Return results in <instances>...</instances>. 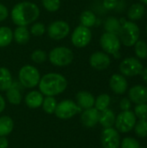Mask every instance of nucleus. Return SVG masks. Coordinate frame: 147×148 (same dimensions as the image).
<instances>
[{"label":"nucleus","mask_w":147,"mask_h":148,"mask_svg":"<svg viewBox=\"0 0 147 148\" xmlns=\"http://www.w3.org/2000/svg\"><path fill=\"white\" fill-rule=\"evenodd\" d=\"M12 23L16 26H28L40 16L39 7L33 2L23 1L16 3L10 13Z\"/></svg>","instance_id":"obj_1"},{"label":"nucleus","mask_w":147,"mask_h":148,"mask_svg":"<svg viewBox=\"0 0 147 148\" xmlns=\"http://www.w3.org/2000/svg\"><path fill=\"white\" fill-rule=\"evenodd\" d=\"M68 87L66 77L59 73H48L41 76L39 91L45 96H55L63 93Z\"/></svg>","instance_id":"obj_2"},{"label":"nucleus","mask_w":147,"mask_h":148,"mask_svg":"<svg viewBox=\"0 0 147 148\" xmlns=\"http://www.w3.org/2000/svg\"><path fill=\"white\" fill-rule=\"evenodd\" d=\"M139 28L135 23L132 21H124L123 23H121L118 36L123 45L126 47L133 46L139 40Z\"/></svg>","instance_id":"obj_3"},{"label":"nucleus","mask_w":147,"mask_h":148,"mask_svg":"<svg viewBox=\"0 0 147 148\" xmlns=\"http://www.w3.org/2000/svg\"><path fill=\"white\" fill-rule=\"evenodd\" d=\"M48 58L50 63L56 67H66L70 65L74 61V52L68 47L57 46L53 48Z\"/></svg>","instance_id":"obj_4"},{"label":"nucleus","mask_w":147,"mask_h":148,"mask_svg":"<svg viewBox=\"0 0 147 148\" xmlns=\"http://www.w3.org/2000/svg\"><path fill=\"white\" fill-rule=\"evenodd\" d=\"M41 79L39 70L33 65H24L18 72V80L20 84L26 88H34L38 86Z\"/></svg>","instance_id":"obj_5"},{"label":"nucleus","mask_w":147,"mask_h":148,"mask_svg":"<svg viewBox=\"0 0 147 148\" xmlns=\"http://www.w3.org/2000/svg\"><path fill=\"white\" fill-rule=\"evenodd\" d=\"M100 44L105 53L113 55L114 57H120V49L121 42L118 35L109 32H105L100 38Z\"/></svg>","instance_id":"obj_6"},{"label":"nucleus","mask_w":147,"mask_h":148,"mask_svg":"<svg viewBox=\"0 0 147 148\" xmlns=\"http://www.w3.org/2000/svg\"><path fill=\"white\" fill-rule=\"evenodd\" d=\"M48 36L55 41L66 38L70 33V25L64 20H55L50 23L46 28Z\"/></svg>","instance_id":"obj_7"},{"label":"nucleus","mask_w":147,"mask_h":148,"mask_svg":"<svg viewBox=\"0 0 147 148\" xmlns=\"http://www.w3.org/2000/svg\"><path fill=\"white\" fill-rule=\"evenodd\" d=\"M92 40V31L90 28L85 27L81 24L75 28L71 34L72 44L79 49L88 46Z\"/></svg>","instance_id":"obj_8"},{"label":"nucleus","mask_w":147,"mask_h":148,"mask_svg":"<svg viewBox=\"0 0 147 148\" xmlns=\"http://www.w3.org/2000/svg\"><path fill=\"white\" fill-rule=\"evenodd\" d=\"M81 110V108L74 101L63 100L61 102L57 103L55 114L57 118L61 120H68L74 117Z\"/></svg>","instance_id":"obj_9"},{"label":"nucleus","mask_w":147,"mask_h":148,"mask_svg":"<svg viewBox=\"0 0 147 148\" xmlns=\"http://www.w3.org/2000/svg\"><path fill=\"white\" fill-rule=\"evenodd\" d=\"M116 130L120 133H128L133 129L136 124V116L133 112L122 111L115 119Z\"/></svg>","instance_id":"obj_10"},{"label":"nucleus","mask_w":147,"mask_h":148,"mask_svg":"<svg viewBox=\"0 0 147 148\" xmlns=\"http://www.w3.org/2000/svg\"><path fill=\"white\" fill-rule=\"evenodd\" d=\"M119 69L123 75L133 77L140 75L144 68L139 59L135 57H127L120 62Z\"/></svg>","instance_id":"obj_11"},{"label":"nucleus","mask_w":147,"mask_h":148,"mask_svg":"<svg viewBox=\"0 0 147 148\" xmlns=\"http://www.w3.org/2000/svg\"><path fill=\"white\" fill-rule=\"evenodd\" d=\"M101 145L103 148H119L120 136L119 132L113 127L105 128L101 133Z\"/></svg>","instance_id":"obj_12"},{"label":"nucleus","mask_w":147,"mask_h":148,"mask_svg":"<svg viewBox=\"0 0 147 148\" xmlns=\"http://www.w3.org/2000/svg\"><path fill=\"white\" fill-rule=\"evenodd\" d=\"M90 66L96 70H105L111 64V58L108 54L102 51H96L89 57Z\"/></svg>","instance_id":"obj_13"},{"label":"nucleus","mask_w":147,"mask_h":148,"mask_svg":"<svg viewBox=\"0 0 147 148\" xmlns=\"http://www.w3.org/2000/svg\"><path fill=\"white\" fill-rule=\"evenodd\" d=\"M109 86L113 93L117 95H123L127 90L128 83L123 75L114 74L109 80Z\"/></svg>","instance_id":"obj_14"},{"label":"nucleus","mask_w":147,"mask_h":148,"mask_svg":"<svg viewBox=\"0 0 147 148\" xmlns=\"http://www.w3.org/2000/svg\"><path fill=\"white\" fill-rule=\"evenodd\" d=\"M129 100L137 105L147 103V88L142 85H136L129 90Z\"/></svg>","instance_id":"obj_15"},{"label":"nucleus","mask_w":147,"mask_h":148,"mask_svg":"<svg viewBox=\"0 0 147 148\" xmlns=\"http://www.w3.org/2000/svg\"><path fill=\"white\" fill-rule=\"evenodd\" d=\"M100 118V111H98L95 108H91L88 109H85L81 115V123L87 127H94L99 122Z\"/></svg>","instance_id":"obj_16"},{"label":"nucleus","mask_w":147,"mask_h":148,"mask_svg":"<svg viewBox=\"0 0 147 148\" xmlns=\"http://www.w3.org/2000/svg\"><path fill=\"white\" fill-rule=\"evenodd\" d=\"M76 104L81 108V109H88L94 106L95 99L94 95L88 91H79L76 95Z\"/></svg>","instance_id":"obj_17"},{"label":"nucleus","mask_w":147,"mask_h":148,"mask_svg":"<svg viewBox=\"0 0 147 148\" xmlns=\"http://www.w3.org/2000/svg\"><path fill=\"white\" fill-rule=\"evenodd\" d=\"M43 99H44L43 95L40 91L32 90L26 95L24 101L29 108L36 109L42 107Z\"/></svg>","instance_id":"obj_18"},{"label":"nucleus","mask_w":147,"mask_h":148,"mask_svg":"<svg viewBox=\"0 0 147 148\" xmlns=\"http://www.w3.org/2000/svg\"><path fill=\"white\" fill-rule=\"evenodd\" d=\"M20 82H13L11 87L6 90V98L12 105H19L22 101V94L20 91Z\"/></svg>","instance_id":"obj_19"},{"label":"nucleus","mask_w":147,"mask_h":148,"mask_svg":"<svg viewBox=\"0 0 147 148\" xmlns=\"http://www.w3.org/2000/svg\"><path fill=\"white\" fill-rule=\"evenodd\" d=\"M30 32L27 26H16L13 30V40L17 44L24 45L29 42L30 39Z\"/></svg>","instance_id":"obj_20"},{"label":"nucleus","mask_w":147,"mask_h":148,"mask_svg":"<svg viewBox=\"0 0 147 148\" xmlns=\"http://www.w3.org/2000/svg\"><path fill=\"white\" fill-rule=\"evenodd\" d=\"M13 82L12 75L10 69L6 67H0V91L8 90Z\"/></svg>","instance_id":"obj_21"},{"label":"nucleus","mask_w":147,"mask_h":148,"mask_svg":"<svg viewBox=\"0 0 147 148\" xmlns=\"http://www.w3.org/2000/svg\"><path fill=\"white\" fill-rule=\"evenodd\" d=\"M115 115L114 113L111 109H105L101 113H100V118H99V123L104 127V128H109L113 127V126L115 123Z\"/></svg>","instance_id":"obj_22"},{"label":"nucleus","mask_w":147,"mask_h":148,"mask_svg":"<svg viewBox=\"0 0 147 148\" xmlns=\"http://www.w3.org/2000/svg\"><path fill=\"white\" fill-rule=\"evenodd\" d=\"M14 128L13 120L7 115H3L0 117V136L9 135Z\"/></svg>","instance_id":"obj_23"},{"label":"nucleus","mask_w":147,"mask_h":148,"mask_svg":"<svg viewBox=\"0 0 147 148\" xmlns=\"http://www.w3.org/2000/svg\"><path fill=\"white\" fill-rule=\"evenodd\" d=\"M13 41V30L8 26L0 27V48L9 46Z\"/></svg>","instance_id":"obj_24"},{"label":"nucleus","mask_w":147,"mask_h":148,"mask_svg":"<svg viewBox=\"0 0 147 148\" xmlns=\"http://www.w3.org/2000/svg\"><path fill=\"white\" fill-rule=\"evenodd\" d=\"M145 14V7L141 3H133L129 7L127 16L131 20H139L143 17Z\"/></svg>","instance_id":"obj_25"},{"label":"nucleus","mask_w":147,"mask_h":148,"mask_svg":"<svg viewBox=\"0 0 147 148\" xmlns=\"http://www.w3.org/2000/svg\"><path fill=\"white\" fill-rule=\"evenodd\" d=\"M96 21H97V18H96L95 14L93 11L88 10L82 11L80 16L81 24L88 28L93 27L96 23Z\"/></svg>","instance_id":"obj_26"},{"label":"nucleus","mask_w":147,"mask_h":148,"mask_svg":"<svg viewBox=\"0 0 147 148\" xmlns=\"http://www.w3.org/2000/svg\"><path fill=\"white\" fill-rule=\"evenodd\" d=\"M120 26H121L120 21L114 16L107 17L104 23V29H105L106 32L113 33L116 35H118Z\"/></svg>","instance_id":"obj_27"},{"label":"nucleus","mask_w":147,"mask_h":148,"mask_svg":"<svg viewBox=\"0 0 147 148\" xmlns=\"http://www.w3.org/2000/svg\"><path fill=\"white\" fill-rule=\"evenodd\" d=\"M56 106H57V101L54 96H46L43 99V101L42 104L43 111L48 114H55Z\"/></svg>","instance_id":"obj_28"},{"label":"nucleus","mask_w":147,"mask_h":148,"mask_svg":"<svg viewBox=\"0 0 147 148\" xmlns=\"http://www.w3.org/2000/svg\"><path fill=\"white\" fill-rule=\"evenodd\" d=\"M110 101H111V98L108 95L101 94L95 99V101H94L95 108L98 111L102 112L105 109L108 108V106L110 105Z\"/></svg>","instance_id":"obj_29"},{"label":"nucleus","mask_w":147,"mask_h":148,"mask_svg":"<svg viewBox=\"0 0 147 148\" xmlns=\"http://www.w3.org/2000/svg\"><path fill=\"white\" fill-rule=\"evenodd\" d=\"M134 51L136 56L140 59L147 58V44L143 40H138L134 44Z\"/></svg>","instance_id":"obj_30"},{"label":"nucleus","mask_w":147,"mask_h":148,"mask_svg":"<svg viewBox=\"0 0 147 148\" xmlns=\"http://www.w3.org/2000/svg\"><path fill=\"white\" fill-rule=\"evenodd\" d=\"M30 59L33 62L36 63V64H41L46 62V60L48 59V55L45 51H43L42 49H35L31 55H30Z\"/></svg>","instance_id":"obj_31"},{"label":"nucleus","mask_w":147,"mask_h":148,"mask_svg":"<svg viewBox=\"0 0 147 148\" xmlns=\"http://www.w3.org/2000/svg\"><path fill=\"white\" fill-rule=\"evenodd\" d=\"M135 134L140 138H146L147 136V121L139 120L134 126Z\"/></svg>","instance_id":"obj_32"},{"label":"nucleus","mask_w":147,"mask_h":148,"mask_svg":"<svg viewBox=\"0 0 147 148\" xmlns=\"http://www.w3.org/2000/svg\"><path fill=\"white\" fill-rule=\"evenodd\" d=\"M46 28L47 27L45 26L44 23L41 22H36L31 25L29 29L30 35L34 36H42L46 32Z\"/></svg>","instance_id":"obj_33"},{"label":"nucleus","mask_w":147,"mask_h":148,"mask_svg":"<svg viewBox=\"0 0 147 148\" xmlns=\"http://www.w3.org/2000/svg\"><path fill=\"white\" fill-rule=\"evenodd\" d=\"M61 0H42L43 8L49 12H55L61 7Z\"/></svg>","instance_id":"obj_34"},{"label":"nucleus","mask_w":147,"mask_h":148,"mask_svg":"<svg viewBox=\"0 0 147 148\" xmlns=\"http://www.w3.org/2000/svg\"><path fill=\"white\" fill-rule=\"evenodd\" d=\"M134 114L139 120L147 121V103L137 105L134 109Z\"/></svg>","instance_id":"obj_35"},{"label":"nucleus","mask_w":147,"mask_h":148,"mask_svg":"<svg viewBox=\"0 0 147 148\" xmlns=\"http://www.w3.org/2000/svg\"><path fill=\"white\" fill-rule=\"evenodd\" d=\"M139 143L137 140L131 137H126L122 140L121 148H139Z\"/></svg>","instance_id":"obj_36"},{"label":"nucleus","mask_w":147,"mask_h":148,"mask_svg":"<svg viewBox=\"0 0 147 148\" xmlns=\"http://www.w3.org/2000/svg\"><path fill=\"white\" fill-rule=\"evenodd\" d=\"M102 4L106 10H111L116 9L119 3H118V0H103Z\"/></svg>","instance_id":"obj_37"},{"label":"nucleus","mask_w":147,"mask_h":148,"mask_svg":"<svg viewBox=\"0 0 147 148\" xmlns=\"http://www.w3.org/2000/svg\"><path fill=\"white\" fill-rule=\"evenodd\" d=\"M10 15L8 8L3 4L0 3V22L5 21Z\"/></svg>","instance_id":"obj_38"},{"label":"nucleus","mask_w":147,"mask_h":148,"mask_svg":"<svg viewBox=\"0 0 147 148\" xmlns=\"http://www.w3.org/2000/svg\"><path fill=\"white\" fill-rule=\"evenodd\" d=\"M120 108L122 111H128L131 108V101L127 98H123L120 102Z\"/></svg>","instance_id":"obj_39"},{"label":"nucleus","mask_w":147,"mask_h":148,"mask_svg":"<svg viewBox=\"0 0 147 148\" xmlns=\"http://www.w3.org/2000/svg\"><path fill=\"white\" fill-rule=\"evenodd\" d=\"M9 142L5 136H0V148H8Z\"/></svg>","instance_id":"obj_40"},{"label":"nucleus","mask_w":147,"mask_h":148,"mask_svg":"<svg viewBox=\"0 0 147 148\" xmlns=\"http://www.w3.org/2000/svg\"><path fill=\"white\" fill-rule=\"evenodd\" d=\"M5 106H6V103H5V100L4 98L0 95V114L4 110L5 108Z\"/></svg>","instance_id":"obj_41"},{"label":"nucleus","mask_w":147,"mask_h":148,"mask_svg":"<svg viewBox=\"0 0 147 148\" xmlns=\"http://www.w3.org/2000/svg\"><path fill=\"white\" fill-rule=\"evenodd\" d=\"M140 75H141L142 79L144 80V82L147 83V68L146 69H143L142 72L140 73Z\"/></svg>","instance_id":"obj_42"},{"label":"nucleus","mask_w":147,"mask_h":148,"mask_svg":"<svg viewBox=\"0 0 147 148\" xmlns=\"http://www.w3.org/2000/svg\"><path fill=\"white\" fill-rule=\"evenodd\" d=\"M141 3H145V4H147V0H139Z\"/></svg>","instance_id":"obj_43"},{"label":"nucleus","mask_w":147,"mask_h":148,"mask_svg":"<svg viewBox=\"0 0 147 148\" xmlns=\"http://www.w3.org/2000/svg\"><path fill=\"white\" fill-rule=\"evenodd\" d=\"M146 32H147V26H146Z\"/></svg>","instance_id":"obj_44"},{"label":"nucleus","mask_w":147,"mask_h":148,"mask_svg":"<svg viewBox=\"0 0 147 148\" xmlns=\"http://www.w3.org/2000/svg\"><path fill=\"white\" fill-rule=\"evenodd\" d=\"M139 148H143V147H139Z\"/></svg>","instance_id":"obj_45"}]
</instances>
